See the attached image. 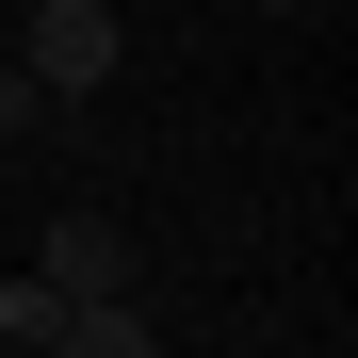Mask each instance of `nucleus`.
I'll use <instances>...</instances> for the list:
<instances>
[{
    "instance_id": "obj_1",
    "label": "nucleus",
    "mask_w": 358,
    "mask_h": 358,
    "mask_svg": "<svg viewBox=\"0 0 358 358\" xmlns=\"http://www.w3.org/2000/svg\"><path fill=\"white\" fill-rule=\"evenodd\" d=\"M17 66H33L49 98H66V114H82V98L114 82V66H131V17H114V0H33V33H17Z\"/></svg>"
},
{
    "instance_id": "obj_2",
    "label": "nucleus",
    "mask_w": 358,
    "mask_h": 358,
    "mask_svg": "<svg viewBox=\"0 0 358 358\" xmlns=\"http://www.w3.org/2000/svg\"><path fill=\"white\" fill-rule=\"evenodd\" d=\"M33 277L66 293V310H114V293H147V245H131L114 212H66V228H49V261H33Z\"/></svg>"
},
{
    "instance_id": "obj_3",
    "label": "nucleus",
    "mask_w": 358,
    "mask_h": 358,
    "mask_svg": "<svg viewBox=\"0 0 358 358\" xmlns=\"http://www.w3.org/2000/svg\"><path fill=\"white\" fill-rule=\"evenodd\" d=\"M49 358H163V326H147V293H114V310H66Z\"/></svg>"
},
{
    "instance_id": "obj_4",
    "label": "nucleus",
    "mask_w": 358,
    "mask_h": 358,
    "mask_svg": "<svg viewBox=\"0 0 358 358\" xmlns=\"http://www.w3.org/2000/svg\"><path fill=\"white\" fill-rule=\"evenodd\" d=\"M49 342H66V293L49 277H0V358H49Z\"/></svg>"
},
{
    "instance_id": "obj_5",
    "label": "nucleus",
    "mask_w": 358,
    "mask_h": 358,
    "mask_svg": "<svg viewBox=\"0 0 358 358\" xmlns=\"http://www.w3.org/2000/svg\"><path fill=\"white\" fill-rule=\"evenodd\" d=\"M49 114H66V98H49L33 66H0V147H33V131H49Z\"/></svg>"
},
{
    "instance_id": "obj_6",
    "label": "nucleus",
    "mask_w": 358,
    "mask_h": 358,
    "mask_svg": "<svg viewBox=\"0 0 358 358\" xmlns=\"http://www.w3.org/2000/svg\"><path fill=\"white\" fill-rule=\"evenodd\" d=\"M277 17H293V0H277Z\"/></svg>"
}]
</instances>
